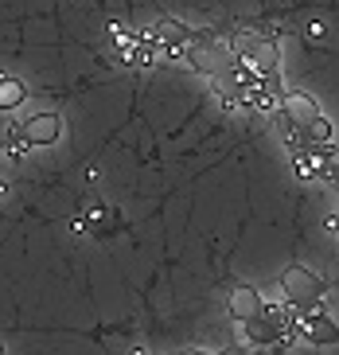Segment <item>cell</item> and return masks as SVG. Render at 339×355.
Wrapping results in <instances>:
<instances>
[{
	"instance_id": "obj_1",
	"label": "cell",
	"mask_w": 339,
	"mask_h": 355,
	"mask_svg": "<svg viewBox=\"0 0 339 355\" xmlns=\"http://www.w3.org/2000/svg\"><path fill=\"white\" fill-rule=\"evenodd\" d=\"M234 55H238V63L246 67L250 74H257V78H277V71H281V59H277V47L269 40H261V35H254V32H242V35H234Z\"/></svg>"
},
{
	"instance_id": "obj_2",
	"label": "cell",
	"mask_w": 339,
	"mask_h": 355,
	"mask_svg": "<svg viewBox=\"0 0 339 355\" xmlns=\"http://www.w3.org/2000/svg\"><path fill=\"white\" fill-rule=\"evenodd\" d=\"M281 289H285V301L288 304H297V309H316L320 304V293H324V282H320L316 273L308 270H293L281 277Z\"/></svg>"
},
{
	"instance_id": "obj_3",
	"label": "cell",
	"mask_w": 339,
	"mask_h": 355,
	"mask_svg": "<svg viewBox=\"0 0 339 355\" xmlns=\"http://www.w3.org/2000/svg\"><path fill=\"white\" fill-rule=\"evenodd\" d=\"M281 105H285L288 121H293L297 129H308L312 121L320 117V105L312 102L308 94H297V90H288V94H281Z\"/></svg>"
},
{
	"instance_id": "obj_4",
	"label": "cell",
	"mask_w": 339,
	"mask_h": 355,
	"mask_svg": "<svg viewBox=\"0 0 339 355\" xmlns=\"http://www.w3.org/2000/svg\"><path fill=\"white\" fill-rule=\"evenodd\" d=\"M24 137H28L31 145H55L62 137V121L55 114H35V117H28Z\"/></svg>"
},
{
	"instance_id": "obj_5",
	"label": "cell",
	"mask_w": 339,
	"mask_h": 355,
	"mask_svg": "<svg viewBox=\"0 0 339 355\" xmlns=\"http://www.w3.org/2000/svg\"><path fill=\"white\" fill-rule=\"evenodd\" d=\"M230 313H234V320H250V316L266 313V304H261V297L250 285H234L230 289Z\"/></svg>"
},
{
	"instance_id": "obj_6",
	"label": "cell",
	"mask_w": 339,
	"mask_h": 355,
	"mask_svg": "<svg viewBox=\"0 0 339 355\" xmlns=\"http://www.w3.org/2000/svg\"><path fill=\"white\" fill-rule=\"evenodd\" d=\"M180 47L187 51V59H191V67H195V71H203V74H215V78L223 74V63H218V55L211 51L207 43H191V40H184Z\"/></svg>"
},
{
	"instance_id": "obj_7",
	"label": "cell",
	"mask_w": 339,
	"mask_h": 355,
	"mask_svg": "<svg viewBox=\"0 0 339 355\" xmlns=\"http://www.w3.org/2000/svg\"><path fill=\"white\" fill-rule=\"evenodd\" d=\"M304 336H308V340H316V344H331V340H336V324H328L324 320V316H304Z\"/></svg>"
},
{
	"instance_id": "obj_8",
	"label": "cell",
	"mask_w": 339,
	"mask_h": 355,
	"mask_svg": "<svg viewBox=\"0 0 339 355\" xmlns=\"http://www.w3.org/2000/svg\"><path fill=\"white\" fill-rule=\"evenodd\" d=\"M242 324H246V336L254 340V344H269V340H277V328H273V324H266V313L250 316V320H242Z\"/></svg>"
},
{
	"instance_id": "obj_9",
	"label": "cell",
	"mask_w": 339,
	"mask_h": 355,
	"mask_svg": "<svg viewBox=\"0 0 339 355\" xmlns=\"http://www.w3.org/2000/svg\"><path fill=\"white\" fill-rule=\"evenodd\" d=\"M20 102H24V86L16 78H0V110H12Z\"/></svg>"
}]
</instances>
